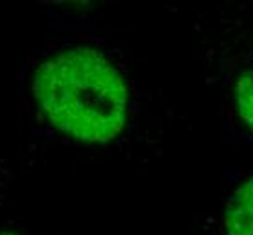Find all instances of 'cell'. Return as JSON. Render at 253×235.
I'll return each mask as SVG.
<instances>
[{"label":"cell","instance_id":"1","mask_svg":"<svg viewBox=\"0 0 253 235\" xmlns=\"http://www.w3.org/2000/svg\"><path fill=\"white\" fill-rule=\"evenodd\" d=\"M35 96L54 127L84 143H111L128 123L125 74L96 47H69L43 62L35 76Z\"/></svg>","mask_w":253,"mask_h":235},{"label":"cell","instance_id":"3","mask_svg":"<svg viewBox=\"0 0 253 235\" xmlns=\"http://www.w3.org/2000/svg\"><path fill=\"white\" fill-rule=\"evenodd\" d=\"M205 235H253V168L226 178Z\"/></svg>","mask_w":253,"mask_h":235},{"label":"cell","instance_id":"2","mask_svg":"<svg viewBox=\"0 0 253 235\" xmlns=\"http://www.w3.org/2000/svg\"><path fill=\"white\" fill-rule=\"evenodd\" d=\"M206 54L228 131L253 154V26L233 11L217 9L208 24Z\"/></svg>","mask_w":253,"mask_h":235},{"label":"cell","instance_id":"4","mask_svg":"<svg viewBox=\"0 0 253 235\" xmlns=\"http://www.w3.org/2000/svg\"><path fill=\"white\" fill-rule=\"evenodd\" d=\"M4 235H16V234H4Z\"/></svg>","mask_w":253,"mask_h":235}]
</instances>
